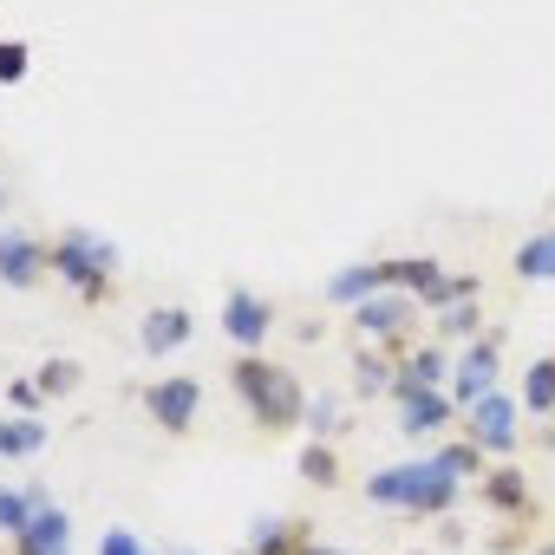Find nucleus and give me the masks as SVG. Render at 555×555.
<instances>
[{
  "label": "nucleus",
  "instance_id": "obj_1",
  "mask_svg": "<svg viewBox=\"0 0 555 555\" xmlns=\"http://www.w3.org/2000/svg\"><path fill=\"white\" fill-rule=\"evenodd\" d=\"M366 496L386 503V509H405V516H438V509H451L457 477L444 470V457H412V464L373 470L366 477Z\"/></svg>",
  "mask_w": 555,
  "mask_h": 555
},
{
  "label": "nucleus",
  "instance_id": "obj_2",
  "mask_svg": "<svg viewBox=\"0 0 555 555\" xmlns=\"http://www.w3.org/2000/svg\"><path fill=\"white\" fill-rule=\"evenodd\" d=\"M229 379H235V392L255 405L261 425H295V418H308V399H301V386H295L282 366H268V360L242 353V360L229 366Z\"/></svg>",
  "mask_w": 555,
  "mask_h": 555
},
{
  "label": "nucleus",
  "instance_id": "obj_3",
  "mask_svg": "<svg viewBox=\"0 0 555 555\" xmlns=\"http://www.w3.org/2000/svg\"><path fill=\"white\" fill-rule=\"evenodd\" d=\"M53 268L66 274L86 301H99V295H105V274L118 268V248H112L105 235H60V242H53Z\"/></svg>",
  "mask_w": 555,
  "mask_h": 555
},
{
  "label": "nucleus",
  "instance_id": "obj_4",
  "mask_svg": "<svg viewBox=\"0 0 555 555\" xmlns=\"http://www.w3.org/2000/svg\"><path fill=\"white\" fill-rule=\"evenodd\" d=\"M268 327H274V308L261 301V295H248V288H235L229 301H222V334L242 347V353H261V340H268Z\"/></svg>",
  "mask_w": 555,
  "mask_h": 555
},
{
  "label": "nucleus",
  "instance_id": "obj_5",
  "mask_svg": "<svg viewBox=\"0 0 555 555\" xmlns=\"http://www.w3.org/2000/svg\"><path fill=\"white\" fill-rule=\"evenodd\" d=\"M144 405L164 431H190L203 412V386L196 379H157V386H144Z\"/></svg>",
  "mask_w": 555,
  "mask_h": 555
},
{
  "label": "nucleus",
  "instance_id": "obj_6",
  "mask_svg": "<svg viewBox=\"0 0 555 555\" xmlns=\"http://www.w3.org/2000/svg\"><path fill=\"white\" fill-rule=\"evenodd\" d=\"M53 268V248H40L34 235H0V282L8 288H40V274Z\"/></svg>",
  "mask_w": 555,
  "mask_h": 555
},
{
  "label": "nucleus",
  "instance_id": "obj_7",
  "mask_svg": "<svg viewBox=\"0 0 555 555\" xmlns=\"http://www.w3.org/2000/svg\"><path fill=\"white\" fill-rule=\"evenodd\" d=\"M490 379H496V347H490V340L464 347V353H457V373H451V405L470 412V405L490 392Z\"/></svg>",
  "mask_w": 555,
  "mask_h": 555
},
{
  "label": "nucleus",
  "instance_id": "obj_8",
  "mask_svg": "<svg viewBox=\"0 0 555 555\" xmlns=\"http://www.w3.org/2000/svg\"><path fill=\"white\" fill-rule=\"evenodd\" d=\"M470 431H477V444H490V451H516V405H509L503 392H483V399L470 405Z\"/></svg>",
  "mask_w": 555,
  "mask_h": 555
},
{
  "label": "nucleus",
  "instance_id": "obj_9",
  "mask_svg": "<svg viewBox=\"0 0 555 555\" xmlns=\"http://www.w3.org/2000/svg\"><path fill=\"white\" fill-rule=\"evenodd\" d=\"M451 418H457V405H451L444 392H418V386L399 392V425H405V438L438 431V425H451Z\"/></svg>",
  "mask_w": 555,
  "mask_h": 555
},
{
  "label": "nucleus",
  "instance_id": "obj_10",
  "mask_svg": "<svg viewBox=\"0 0 555 555\" xmlns=\"http://www.w3.org/2000/svg\"><path fill=\"white\" fill-rule=\"evenodd\" d=\"M373 295H386V261H360V268H340L327 282V301L340 308H366Z\"/></svg>",
  "mask_w": 555,
  "mask_h": 555
},
{
  "label": "nucleus",
  "instance_id": "obj_11",
  "mask_svg": "<svg viewBox=\"0 0 555 555\" xmlns=\"http://www.w3.org/2000/svg\"><path fill=\"white\" fill-rule=\"evenodd\" d=\"M21 555H73V516L47 503V509L27 522V535H21Z\"/></svg>",
  "mask_w": 555,
  "mask_h": 555
},
{
  "label": "nucleus",
  "instance_id": "obj_12",
  "mask_svg": "<svg viewBox=\"0 0 555 555\" xmlns=\"http://www.w3.org/2000/svg\"><path fill=\"white\" fill-rule=\"evenodd\" d=\"M412 314H418V301H405V295L386 288V295H373L366 308H353V327H360V334H405Z\"/></svg>",
  "mask_w": 555,
  "mask_h": 555
},
{
  "label": "nucleus",
  "instance_id": "obj_13",
  "mask_svg": "<svg viewBox=\"0 0 555 555\" xmlns=\"http://www.w3.org/2000/svg\"><path fill=\"white\" fill-rule=\"evenodd\" d=\"M190 327H196V321H190L183 308H151L144 327H138V347H144V353H177V347L190 340Z\"/></svg>",
  "mask_w": 555,
  "mask_h": 555
},
{
  "label": "nucleus",
  "instance_id": "obj_14",
  "mask_svg": "<svg viewBox=\"0 0 555 555\" xmlns=\"http://www.w3.org/2000/svg\"><path fill=\"white\" fill-rule=\"evenodd\" d=\"M444 373H451V353H444V347H418V353L399 366V392H405V386L438 392V386H444Z\"/></svg>",
  "mask_w": 555,
  "mask_h": 555
},
{
  "label": "nucleus",
  "instance_id": "obj_15",
  "mask_svg": "<svg viewBox=\"0 0 555 555\" xmlns=\"http://www.w3.org/2000/svg\"><path fill=\"white\" fill-rule=\"evenodd\" d=\"M47 503H53V496H47ZM47 503H40V483H34V490H0V529H8V535H27V522H34Z\"/></svg>",
  "mask_w": 555,
  "mask_h": 555
},
{
  "label": "nucleus",
  "instance_id": "obj_16",
  "mask_svg": "<svg viewBox=\"0 0 555 555\" xmlns=\"http://www.w3.org/2000/svg\"><path fill=\"white\" fill-rule=\"evenodd\" d=\"M516 274L522 282H555V235H529L516 248Z\"/></svg>",
  "mask_w": 555,
  "mask_h": 555
},
{
  "label": "nucleus",
  "instance_id": "obj_17",
  "mask_svg": "<svg viewBox=\"0 0 555 555\" xmlns=\"http://www.w3.org/2000/svg\"><path fill=\"white\" fill-rule=\"evenodd\" d=\"M483 496H490L503 516H522V503H529V483H522L516 470H490V477H483Z\"/></svg>",
  "mask_w": 555,
  "mask_h": 555
},
{
  "label": "nucleus",
  "instance_id": "obj_18",
  "mask_svg": "<svg viewBox=\"0 0 555 555\" xmlns=\"http://www.w3.org/2000/svg\"><path fill=\"white\" fill-rule=\"evenodd\" d=\"M522 405L529 412H555V360H535L522 373Z\"/></svg>",
  "mask_w": 555,
  "mask_h": 555
},
{
  "label": "nucleus",
  "instance_id": "obj_19",
  "mask_svg": "<svg viewBox=\"0 0 555 555\" xmlns=\"http://www.w3.org/2000/svg\"><path fill=\"white\" fill-rule=\"evenodd\" d=\"M34 451H47V425L40 418H14L8 425V457H34Z\"/></svg>",
  "mask_w": 555,
  "mask_h": 555
},
{
  "label": "nucleus",
  "instance_id": "obj_20",
  "mask_svg": "<svg viewBox=\"0 0 555 555\" xmlns=\"http://www.w3.org/2000/svg\"><path fill=\"white\" fill-rule=\"evenodd\" d=\"M282 548H288V529L274 522V516H261V522L248 529V555H282ZM288 555H295V548H288Z\"/></svg>",
  "mask_w": 555,
  "mask_h": 555
},
{
  "label": "nucleus",
  "instance_id": "obj_21",
  "mask_svg": "<svg viewBox=\"0 0 555 555\" xmlns=\"http://www.w3.org/2000/svg\"><path fill=\"white\" fill-rule=\"evenodd\" d=\"M301 477H308V483H334V477H340L334 451H327V444H308V451H301Z\"/></svg>",
  "mask_w": 555,
  "mask_h": 555
},
{
  "label": "nucleus",
  "instance_id": "obj_22",
  "mask_svg": "<svg viewBox=\"0 0 555 555\" xmlns=\"http://www.w3.org/2000/svg\"><path fill=\"white\" fill-rule=\"evenodd\" d=\"M14 79H27V47L0 40V86H14Z\"/></svg>",
  "mask_w": 555,
  "mask_h": 555
},
{
  "label": "nucleus",
  "instance_id": "obj_23",
  "mask_svg": "<svg viewBox=\"0 0 555 555\" xmlns=\"http://www.w3.org/2000/svg\"><path fill=\"white\" fill-rule=\"evenodd\" d=\"M66 386H79V366H73V360L40 366V392H66Z\"/></svg>",
  "mask_w": 555,
  "mask_h": 555
},
{
  "label": "nucleus",
  "instance_id": "obj_24",
  "mask_svg": "<svg viewBox=\"0 0 555 555\" xmlns=\"http://www.w3.org/2000/svg\"><path fill=\"white\" fill-rule=\"evenodd\" d=\"M438 457H444V470H451L457 483H464V477H477V451H470V444H444Z\"/></svg>",
  "mask_w": 555,
  "mask_h": 555
},
{
  "label": "nucleus",
  "instance_id": "obj_25",
  "mask_svg": "<svg viewBox=\"0 0 555 555\" xmlns=\"http://www.w3.org/2000/svg\"><path fill=\"white\" fill-rule=\"evenodd\" d=\"M99 555H151V548H144L131 529H105V535H99Z\"/></svg>",
  "mask_w": 555,
  "mask_h": 555
},
{
  "label": "nucleus",
  "instance_id": "obj_26",
  "mask_svg": "<svg viewBox=\"0 0 555 555\" xmlns=\"http://www.w3.org/2000/svg\"><path fill=\"white\" fill-rule=\"evenodd\" d=\"M308 425H314V431H334V425H340V399H327V392L308 399Z\"/></svg>",
  "mask_w": 555,
  "mask_h": 555
},
{
  "label": "nucleus",
  "instance_id": "obj_27",
  "mask_svg": "<svg viewBox=\"0 0 555 555\" xmlns=\"http://www.w3.org/2000/svg\"><path fill=\"white\" fill-rule=\"evenodd\" d=\"M444 334H477V308H470V301L444 308Z\"/></svg>",
  "mask_w": 555,
  "mask_h": 555
},
{
  "label": "nucleus",
  "instance_id": "obj_28",
  "mask_svg": "<svg viewBox=\"0 0 555 555\" xmlns=\"http://www.w3.org/2000/svg\"><path fill=\"white\" fill-rule=\"evenodd\" d=\"M8 399H14L21 412H40V386H27V379H14V386H8Z\"/></svg>",
  "mask_w": 555,
  "mask_h": 555
},
{
  "label": "nucleus",
  "instance_id": "obj_29",
  "mask_svg": "<svg viewBox=\"0 0 555 555\" xmlns=\"http://www.w3.org/2000/svg\"><path fill=\"white\" fill-rule=\"evenodd\" d=\"M360 386H386V366L379 360H360Z\"/></svg>",
  "mask_w": 555,
  "mask_h": 555
},
{
  "label": "nucleus",
  "instance_id": "obj_30",
  "mask_svg": "<svg viewBox=\"0 0 555 555\" xmlns=\"http://www.w3.org/2000/svg\"><path fill=\"white\" fill-rule=\"evenodd\" d=\"M295 555H347V548H308V542H301V548H295Z\"/></svg>",
  "mask_w": 555,
  "mask_h": 555
},
{
  "label": "nucleus",
  "instance_id": "obj_31",
  "mask_svg": "<svg viewBox=\"0 0 555 555\" xmlns=\"http://www.w3.org/2000/svg\"><path fill=\"white\" fill-rule=\"evenodd\" d=\"M542 555H555V548H542Z\"/></svg>",
  "mask_w": 555,
  "mask_h": 555
},
{
  "label": "nucleus",
  "instance_id": "obj_32",
  "mask_svg": "<svg viewBox=\"0 0 555 555\" xmlns=\"http://www.w3.org/2000/svg\"><path fill=\"white\" fill-rule=\"evenodd\" d=\"M0 203H8V196H0Z\"/></svg>",
  "mask_w": 555,
  "mask_h": 555
},
{
  "label": "nucleus",
  "instance_id": "obj_33",
  "mask_svg": "<svg viewBox=\"0 0 555 555\" xmlns=\"http://www.w3.org/2000/svg\"><path fill=\"white\" fill-rule=\"evenodd\" d=\"M242 555H248V548H242Z\"/></svg>",
  "mask_w": 555,
  "mask_h": 555
}]
</instances>
